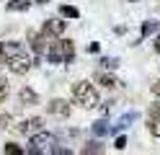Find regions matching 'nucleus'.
Wrapping results in <instances>:
<instances>
[{
	"label": "nucleus",
	"instance_id": "f257e3e1",
	"mask_svg": "<svg viewBox=\"0 0 160 155\" xmlns=\"http://www.w3.org/2000/svg\"><path fill=\"white\" fill-rule=\"evenodd\" d=\"M47 59L52 65H70V62H75V41L62 39V36L54 39L47 49Z\"/></svg>",
	"mask_w": 160,
	"mask_h": 155
},
{
	"label": "nucleus",
	"instance_id": "f03ea898",
	"mask_svg": "<svg viewBox=\"0 0 160 155\" xmlns=\"http://www.w3.org/2000/svg\"><path fill=\"white\" fill-rule=\"evenodd\" d=\"M72 101L80 109H96L101 106V98H98V90L91 85L88 80H78L72 85Z\"/></svg>",
	"mask_w": 160,
	"mask_h": 155
},
{
	"label": "nucleus",
	"instance_id": "7ed1b4c3",
	"mask_svg": "<svg viewBox=\"0 0 160 155\" xmlns=\"http://www.w3.org/2000/svg\"><path fill=\"white\" fill-rule=\"evenodd\" d=\"M54 145H57V137H54V134L39 129V132H34L31 137H28V152H31V155H42V152H49Z\"/></svg>",
	"mask_w": 160,
	"mask_h": 155
},
{
	"label": "nucleus",
	"instance_id": "20e7f679",
	"mask_svg": "<svg viewBox=\"0 0 160 155\" xmlns=\"http://www.w3.org/2000/svg\"><path fill=\"white\" fill-rule=\"evenodd\" d=\"M5 65H8V70L11 72H16V75H26L28 70H31L36 62L28 57V54H23V52H16V54H11L5 59Z\"/></svg>",
	"mask_w": 160,
	"mask_h": 155
},
{
	"label": "nucleus",
	"instance_id": "39448f33",
	"mask_svg": "<svg viewBox=\"0 0 160 155\" xmlns=\"http://www.w3.org/2000/svg\"><path fill=\"white\" fill-rule=\"evenodd\" d=\"M54 41V36H49V34H44V31H28V44H31V49L36 52V54H42V52H47L49 49V44Z\"/></svg>",
	"mask_w": 160,
	"mask_h": 155
},
{
	"label": "nucleus",
	"instance_id": "423d86ee",
	"mask_svg": "<svg viewBox=\"0 0 160 155\" xmlns=\"http://www.w3.org/2000/svg\"><path fill=\"white\" fill-rule=\"evenodd\" d=\"M65 28H67L65 16H62V18H47V21H44V26H42V31H44V34L54 36V39H59V36H62V34H65Z\"/></svg>",
	"mask_w": 160,
	"mask_h": 155
},
{
	"label": "nucleus",
	"instance_id": "0eeeda50",
	"mask_svg": "<svg viewBox=\"0 0 160 155\" xmlns=\"http://www.w3.org/2000/svg\"><path fill=\"white\" fill-rule=\"evenodd\" d=\"M47 114L49 116H57V119H67L70 116V103L65 98H52L47 103Z\"/></svg>",
	"mask_w": 160,
	"mask_h": 155
},
{
	"label": "nucleus",
	"instance_id": "6e6552de",
	"mask_svg": "<svg viewBox=\"0 0 160 155\" xmlns=\"http://www.w3.org/2000/svg\"><path fill=\"white\" fill-rule=\"evenodd\" d=\"M21 134H26V137H31L34 132H39V129H44V119L42 116H31V119H23L21 124L16 127Z\"/></svg>",
	"mask_w": 160,
	"mask_h": 155
},
{
	"label": "nucleus",
	"instance_id": "1a4fd4ad",
	"mask_svg": "<svg viewBox=\"0 0 160 155\" xmlns=\"http://www.w3.org/2000/svg\"><path fill=\"white\" fill-rule=\"evenodd\" d=\"M18 101H21V106H36V103H39V93L31 90V88H21Z\"/></svg>",
	"mask_w": 160,
	"mask_h": 155
},
{
	"label": "nucleus",
	"instance_id": "9d476101",
	"mask_svg": "<svg viewBox=\"0 0 160 155\" xmlns=\"http://www.w3.org/2000/svg\"><path fill=\"white\" fill-rule=\"evenodd\" d=\"M134 119H137V111L124 114V116H122V119H119L114 127H111V134H114V132H122V129H127V127H132V121H134Z\"/></svg>",
	"mask_w": 160,
	"mask_h": 155
},
{
	"label": "nucleus",
	"instance_id": "9b49d317",
	"mask_svg": "<svg viewBox=\"0 0 160 155\" xmlns=\"http://www.w3.org/2000/svg\"><path fill=\"white\" fill-rule=\"evenodd\" d=\"M31 8V0H11V3L5 5L8 13H23V10Z\"/></svg>",
	"mask_w": 160,
	"mask_h": 155
},
{
	"label": "nucleus",
	"instance_id": "f8f14e48",
	"mask_svg": "<svg viewBox=\"0 0 160 155\" xmlns=\"http://www.w3.org/2000/svg\"><path fill=\"white\" fill-rule=\"evenodd\" d=\"M93 134H96V137L111 134V127H108V121H106V119H98V121H93Z\"/></svg>",
	"mask_w": 160,
	"mask_h": 155
},
{
	"label": "nucleus",
	"instance_id": "ddd939ff",
	"mask_svg": "<svg viewBox=\"0 0 160 155\" xmlns=\"http://www.w3.org/2000/svg\"><path fill=\"white\" fill-rule=\"evenodd\" d=\"M155 31H158V21H145V23H142V34H139V39L152 36Z\"/></svg>",
	"mask_w": 160,
	"mask_h": 155
},
{
	"label": "nucleus",
	"instance_id": "4468645a",
	"mask_svg": "<svg viewBox=\"0 0 160 155\" xmlns=\"http://www.w3.org/2000/svg\"><path fill=\"white\" fill-rule=\"evenodd\" d=\"M147 132L160 137V116H147Z\"/></svg>",
	"mask_w": 160,
	"mask_h": 155
},
{
	"label": "nucleus",
	"instance_id": "2eb2a0df",
	"mask_svg": "<svg viewBox=\"0 0 160 155\" xmlns=\"http://www.w3.org/2000/svg\"><path fill=\"white\" fill-rule=\"evenodd\" d=\"M59 16H65V18H80V10L75 5H59Z\"/></svg>",
	"mask_w": 160,
	"mask_h": 155
},
{
	"label": "nucleus",
	"instance_id": "dca6fc26",
	"mask_svg": "<svg viewBox=\"0 0 160 155\" xmlns=\"http://www.w3.org/2000/svg\"><path fill=\"white\" fill-rule=\"evenodd\" d=\"M98 83H101L103 88H114V85H116L119 80H116L114 75H106V72H103V75H98Z\"/></svg>",
	"mask_w": 160,
	"mask_h": 155
},
{
	"label": "nucleus",
	"instance_id": "f3484780",
	"mask_svg": "<svg viewBox=\"0 0 160 155\" xmlns=\"http://www.w3.org/2000/svg\"><path fill=\"white\" fill-rule=\"evenodd\" d=\"M5 98H8V78L0 72V103H3Z\"/></svg>",
	"mask_w": 160,
	"mask_h": 155
},
{
	"label": "nucleus",
	"instance_id": "a211bd4d",
	"mask_svg": "<svg viewBox=\"0 0 160 155\" xmlns=\"http://www.w3.org/2000/svg\"><path fill=\"white\" fill-rule=\"evenodd\" d=\"M16 52H21V44H18V41H8V44H5V59L11 57V54H16Z\"/></svg>",
	"mask_w": 160,
	"mask_h": 155
},
{
	"label": "nucleus",
	"instance_id": "6ab92c4d",
	"mask_svg": "<svg viewBox=\"0 0 160 155\" xmlns=\"http://www.w3.org/2000/svg\"><path fill=\"white\" fill-rule=\"evenodd\" d=\"M3 152H5V155H21L23 150H21V147H18V145H16V142H8V145H5V147H3Z\"/></svg>",
	"mask_w": 160,
	"mask_h": 155
},
{
	"label": "nucleus",
	"instance_id": "aec40b11",
	"mask_svg": "<svg viewBox=\"0 0 160 155\" xmlns=\"http://www.w3.org/2000/svg\"><path fill=\"white\" fill-rule=\"evenodd\" d=\"M101 150H103V147H101V142H88L85 147H83L85 155H88V152H101Z\"/></svg>",
	"mask_w": 160,
	"mask_h": 155
},
{
	"label": "nucleus",
	"instance_id": "412c9836",
	"mask_svg": "<svg viewBox=\"0 0 160 155\" xmlns=\"http://www.w3.org/2000/svg\"><path fill=\"white\" fill-rule=\"evenodd\" d=\"M101 65H103L106 70H116V65H119V59H111V57H103V59H101Z\"/></svg>",
	"mask_w": 160,
	"mask_h": 155
},
{
	"label": "nucleus",
	"instance_id": "4be33fe9",
	"mask_svg": "<svg viewBox=\"0 0 160 155\" xmlns=\"http://www.w3.org/2000/svg\"><path fill=\"white\" fill-rule=\"evenodd\" d=\"M147 116H160V101L150 103V109H147Z\"/></svg>",
	"mask_w": 160,
	"mask_h": 155
},
{
	"label": "nucleus",
	"instance_id": "5701e85b",
	"mask_svg": "<svg viewBox=\"0 0 160 155\" xmlns=\"http://www.w3.org/2000/svg\"><path fill=\"white\" fill-rule=\"evenodd\" d=\"M114 147H116V150H124V147H127V137H116V140H114Z\"/></svg>",
	"mask_w": 160,
	"mask_h": 155
},
{
	"label": "nucleus",
	"instance_id": "b1692460",
	"mask_svg": "<svg viewBox=\"0 0 160 155\" xmlns=\"http://www.w3.org/2000/svg\"><path fill=\"white\" fill-rule=\"evenodd\" d=\"M8 121H11V116H8V114H0V129H5Z\"/></svg>",
	"mask_w": 160,
	"mask_h": 155
},
{
	"label": "nucleus",
	"instance_id": "393cba45",
	"mask_svg": "<svg viewBox=\"0 0 160 155\" xmlns=\"http://www.w3.org/2000/svg\"><path fill=\"white\" fill-rule=\"evenodd\" d=\"M98 49H101V47H98V41H91V44H88V52H91V54H96Z\"/></svg>",
	"mask_w": 160,
	"mask_h": 155
},
{
	"label": "nucleus",
	"instance_id": "a878e982",
	"mask_svg": "<svg viewBox=\"0 0 160 155\" xmlns=\"http://www.w3.org/2000/svg\"><path fill=\"white\" fill-rule=\"evenodd\" d=\"M150 90H152V93H155V96L160 98V80H155V83H152V88H150Z\"/></svg>",
	"mask_w": 160,
	"mask_h": 155
},
{
	"label": "nucleus",
	"instance_id": "bb28decb",
	"mask_svg": "<svg viewBox=\"0 0 160 155\" xmlns=\"http://www.w3.org/2000/svg\"><path fill=\"white\" fill-rule=\"evenodd\" d=\"M3 59H5V44L0 41V65H3Z\"/></svg>",
	"mask_w": 160,
	"mask_h": 155
},
{
	"label": "nucleus",
	"instance_id": "cd10ccee",
	"mask_svg": "<svg viewBox=\"0 0 160 155\" xmlns=\"http://www.w3.org/2000/svg\"><path fill=\"white\" fill-rule=\"evenodd\" d=\"M152 47H155V52H158V54H160V34H158V39L152 41Z\"/></svg>",
	"mask_w": 160,
	"mask_h": 155
},
{
	"label": "nucleus",
	"instance_id": "c85d7f7f",
	"mask_svg": "<svg viewBox=\"0 0 160 155\" xmlns=\"http://www.w3.org/2000/svg\"><path fill=\"white\" fill-rule=\"evenodd\" d=\"M36 3H39V5H44V3H49V0H36Z\"/></svg>",
	"mask_w": 160,
	"mask_h": 155
},
{
	"label": "nucleus",
	"instance_id": "c756f323",
	"mask_svg": "<svg viewBox=\"0 0 160 155\" xmlns=\"http://www.w3.org/2000/svg\"><path fill=\"white\" fill-rule=\"evenodd\" d=\"M129 3H137V0H129Z\"/></svg>",
	"mask_w": 160,
	"mask_h": 155
}]
</instances>
